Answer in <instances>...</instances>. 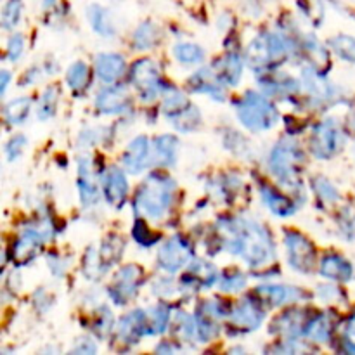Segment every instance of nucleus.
Here are the masks:
<instances>
[{
	"instance_id": "31",
	"label": "nucleus",
	"mask_w": 355,
	"mask_h": 355,
	"mask_svg": "<svg viewBox=\"0 0 355 355\" xmlns=\"http://www.w3.org/2000/svg\"><path fill=\"white\" fill-rule=\"evenodd\" d=\"M159 40H162V31L151 21L142 23L134 31V37H132V44H134V47L137 51H149V49L156 47Z\"/></svg>"
},
{
	"instance_id": "46",
	"label": "nucleus",
	"mask_w": 355,
	"mask_h": 355,
	"mask_svg": "<svg viewBox=\"0 0 355 355\" xmlns=\"http://www.w3.org/2000/svg\"><path fill=\"white\" fill-rule=\"evenodd\" d=\"M24 146H26V137L24 135H14L10 137V141L6 146V155L9 162H16L21 156V153L24 151Z\"/></svg>"
},
{
	"instance_id": "36",
	"label": "nucleus",
	"mask_w": 355,
	"mask_h": 355,
	"mask_svg": "<svg viewBox=\"0 0 355 355\" xmlns=\"http://www.w3.org/2000/svg\"><path fill=\"white\" fill-rule=\"evenodd\" d=\"M58 101H59V90L58 87H49L44 94H42L40 101L37 106V116L40 121L51 120L58 111Z\"/></svg>"
},
{
	"instance_id": "35",
	"label": "nucleus",
	"mask_w": 355,
	"mask_h": 355,
	"mask_svg": "<svg viewBox=\"0 0 355 355\" xmlns=\"http://www.w3.org/2000/svg\"><path fill=\"white\" fill-rule=\"evenodd\" d=\"M90 82V71L89 66L83 61H76L75 64L69 66L66 71V85L73 90V92H82L87 89Z\"/></svg>"
},
{
	"instance_id": "39",
	"label": "nucleus",
	"mask_w": 355,
	"mask_h": 355,
	"mask_svg": "<svg viewBox=\"0 0 355 355\" xmlns=\"http://www.w3.org/2000/svg\"><path fill=\"white\" fill-rule=\"evenodd\" d=\"M23 16V2L21 0H7L2 9V28L14 30Z\"/></svg>"
},
{
	"instance_id": "1",
	"label": "nucleus",
	"mask_w": 355,
	"mask_h": 355,
	"mask_svg": "<svg viewBox=\"0 0 355 355\" xmlns=\"http://www.w3.org/2000/svg\"><path fill=\"white\" fill-rule=\"evenodd\" d=\"M220 246L238 255L250 267H262L276 259L272 236L262 224L248 218H220L218 220Z\"/></svg>"
},
{
	"instance_id": "11",
	"label": "nucleus",
	"mask_w": 355,
	"mask_h": 355,
	"mask_svg": "<svg viewBox=\"0 0 355 355\" xmlns=\"http://www.w3.org/2000/svg\"><path fill=\"white\" fill-rule=\"evenodd\" d=\"M142 281V269L134 266H125L123 269L118 270L113 277V283L107 288L111 300L116 305H125L137 295Z\"/></svg>"
},
{
	"instance_id": "5",
	"label": "nucleus",
	"mask_w": 355,
	"mask_h": 355,
	"mask_svg": "<svg viewBox=\"0 0 355 355\" xmlns=\"http://www.w3.org/2000/svg\"><path fill=\"white\" fill-rule=\"evenodd\" d=\"M236 113L243 127L250 132L269 130L279 121V111L267 99L266 94L246 90L241 99L236 103Z\"/></svg>"
},
{
	"instance_id": "6",
	"label": "nucleus",
	"mask_w": 355,
	"mask_h": 355,
	"mask_svg": "<svg viewBox=\"0 0 355 355\" xmlns=\"http://www.w3.org/2000/svg\"><path fill=\"white\" fill-rule=\"evenodd\" d=\"M125 252V241L120 236H107L99 248H89L85 260H83V272L89 279H99L111 267L120 262Z\"/></svg>"
},
{
	"instance_id": "38",
	"label": "nucleus",
	"mask_w": 355,
	"mask_h": 355,
	"mask_svg": "<svg viewBox=\"0 0 355 355\" xmlns=\"http://www.w3.org/2000/svg\"><path fill=\"white\" fill-rule=\"evenodd\" d=\"M329 45H331V51L336 55H340L343 61L355 64V38L349 37V35H338L329 42Z\"/></svg>"
},
{
	"instance_id": "33",
	"label": "nucleus",
	"mask_w": 355,
	"mask_h": 355,
	"mask_svg": "<svg viewBox=\"0 0 355 355\" xmlns=\"http://www.w3.org/2000/svg\"><path fill=\"white\" fill-rule=\"evenodd\" d=\"M31 111L30 97H17L12 99L6 107H3V118L9 125H21L26 121Z\"/></svg>"
},
{
	"instance_id": "4",
	"label": "nucleus",
	"mask_w": 355,
	"mask_h": 355,
	"mask_svg": "<svg viewBox=\"0 0 355 355\" xmlns=\"http://www.w3.org/2000/svg\"><path fill=\"white\" fill-rule=\"evenodd\" d=\"M293 42L283 33H262L246 49V59L255 71H270L291 54Z\"/></svg>"
},
{
	"instance_id": "25",
	"label": "nucleus",
	"mask_w": 355,
	"mask_h": 355,
	"mask_svg": "<svg viewBox=\"0 0 355 355\" xmlns=\"http://www.w3.org/2000/svg\"><path fill=\"white\" fill-rule=\"evenodd\" d=\"M189 87L198 94H207L215 101H225V90L214 68H201L189 78Z\"/></svg>"
},
{
	"instance_id": "52",
	"label": "nucleus",
	"mask_w": 355,
	"mask_h": 355,
	"mask_svg": "<svg viewBox=\"0 0 355 355\" xmlns=\"http://www.w3.org/2000/svg\"><path fill=\"white\" fill-rule=\"evenodd\" d=\"M54 3H55V0H44L45 7H51V6H54Z\"/></svg>"
},
{
	"instance_id": "3",
	"label": "nucleus",
	"mask_w": 355,
	"mask_h": 355,
	"mask_svg": "<svg viewBox=\"0 0 355 355\" xmlns=\"http://www.w3.org/2000/svg\"><path fill=\"white\" fill-rule=\"evenodd\" d=\"M305 166V153L297 141L284 137L274 146L269 156V170L281 186L293 189L295 193L302 189V170Z\"/></svg>"
},
{
	"instance_id": "22",
	"label": "nucleus",
	"mask_w": 355,
	"mask_h": 355,
	"mask_svg": "<svg viewBox=\"0 0 355 355\" xmlns=\"http://www.w3.org/2000/svg\"><path fill=\"white\" fill-rule=\"evenodd\" d=\"M132 101L125 87H110L96 97V107L104 114H120L130 107Z\"/></svg>"
},
{
	"instance_id": "49",
	"label": "nucleus",
	"mask_w": 355,
	"mask_h": 355,
	"mask_svg": "<svg viewBox=\"0 0 355 355\" xmlns=\"http://www.w3.org/2000/svg\"><path fill=\"white\" fill-rule=\"evenodd\" d=\"M38 76H40V68H38V66H33L30 71H26V75H24V78H26V80H23V83L26 85V83L37 82Z\"/></svg>"
},
{
	"instance_id": "10",
	"label": "nucleus",
	"mask_w": 355,
	"mask_h": 355,
	"mask_svg": "<svg viewBox=\"0 0 355 355\" xmlns=\"http://www.w3.org/2000/svg\"><path fill=\"white\" fill-rule=\"evenodd\" d=\"M194 260V248L187 239L175 234L166 239L158 250V263L163 270L175 274Z\"/></svg>"
},
{
	"instance_id": "40",
	"label": "nucleus",
	"mask_w": 355,
	"mask_h": 355,
	"mask_svg": "<svg viewBox=\"0 0 355 355\" xmlns=\"http://www.w3.org/2000/svg\"><path fill=\"white\" fill-rule=\"evenodd\" d=\"M132 234H134V239L144 248H149V246H155L156 243L162 239L159 232H153L151 229L148 227V224L144 222V218H137L134 224V229H132Z\"/></svg>"
},
{
	"instance_id": "42",
	"label": "nucleus",
	"mask_w": 355,
	"mask_h": 355,
	"mask_svg": "<svg viewBox=\"0 0 355 355\" xmlns=\"http://www.w3.org/2000/svg\"><path fill=\"white\" fill-rule=\"evenodd\" d=\"M246 286V276L239 270H227L218 277V288L227 293H238Z\"/></svg>"
},
{
	"instance_id": "29",
	"label": "nucleus",
	"mask_w": 355,
	"mask_h": 355,
	"mask_svg": "<svg viewBox=\"0 0 355 355\" xmlns=\"http://www.w3.org/2000/svg\"><path fill=\"white\" fill-rule=\"evenodd\" d=\"M333 335V322L331 315L328 314H318L314 318L309 319L307 326H305L304 336L318 343H326Z\"/></svg>"
},
{
	"instance_id": "21",
	"label": "nucleus",
	"mask_w": 355,
	"mask_h": 355,
	"mask_svg": "<svg viewBox=\"0 0 355 355\" xmlns=\"http://www.w3.org/2000/svg\"><path fill=\"white\" fill-rule=\"evenodd\" d=\"M125 69H127L125 58L116 52H103L96 58L97 78L107 85L116 83L125 75Z\"/></svg>"
},
{
	"instance_id": "48",
	"label": "nucleus",
	"mask_w": 355,
	"mask_h": 355,
	"mask_svg": "<svg viewBox=\"0 0 355 355\" xmlns=\"http://www.w3.org/2000/svg\"><path fill=\"white\" fill-rule=\"evenodd\" d=\"M73 354H96L97 352V347L96 343L92 342L90 338H83L76 343L75 349L71 350Z\"/></svg>"
},
{
	"instance_id": "50",
	"label": "nucleus",
	"mask_w": 355,
	"mask_h": 355,
	"mask_svg": "<svg viewBox=\"0 0 355 355\" xmlns=\"http://www.w3.org/2000/svg\"><path fill=\"white\" fill-rule=\"evenodd\" d=\"M0 82H2V85H0V94L3 96L7 90V85H9V82H10V71L2 69V73H0Z\"/></svg>"
},
{
	"instance_id": "43",
	"label": "nucleus",
	"mask_w": 355,
	"mask_h": 355,
	"mask_svg": "<svg viewBox=\"0 0 355 355\" xmlns=\"http://www.w3.org/2000/svg\"><path fill=\"white\" fill-rule=\"evenodd\" d=\"M312 189L315 191L318 198H321V200L326 201V203H336V201L340 200L338 189H336L328 179H324V177L321 175L312 179Z\"/></svg>"
},
{
	"instance_id": "15",
	"label": "nucleus",
	"mask_w": 355,
	"mask_h": 355,
	"mask_svg": "<svg viewBox=\"0 0 355 355\" xmlns=\"http://www.w3.org/2000/svg\"><path fill=\"white\" fill-rule=\"evenodd\" d=\"M103 193L107 205L121 208L128 196V180L120 166H110L103 173Z\"/></svg>"
},
{
	"instance_id": "51",
	"label": "nucleus",
	"mask_w": 355,
	"mask_h": 355,
	"mask_svg": "<svg viewBox=\"0 0 355 355\" xmlns=\"http://www.w3.org/2000/svg\"><path fill=\"white\" fill-rule=\"evenodd\" d=\"M347 333H349V336L355 338V312L352 315H350L349 322H347Z\"/></svg>"
},
{
	"instance_id": "32",
	"label": "nucleus",
	"mask_w": 355,
	"mask_h": 355,
	"mask_svg": "<svg viewBox=\"0 0 355 355\" xmlns=\"http://www.w3.org/2000/svg\"><path fill=\"white\" fill-rule=\"evenodd\" d=\"M89 21L90 26L96 33H99L101 37L111 38L114 37L116 30H114L113 17H111L110 10H106L101 6H90L89 9Z\"/></svg>"
},
{
	"instance_id": "24",
	"label": "nucleus",
	"mask_w": 355,
	"mask_h": 355,
	"mask_svg": "<svg viewBox=\"0 0 355 355\" xmlns=\"http://www.w3.org/2000/svg\"><path fill=\"white\" fill-rule=\"evenodd\" d=\"M307 322L309 318L305 311H288L272 322L270 333L274 335L277 333V335L286 336L288 340H295L297 336L304 335Z\"/></svg>"
},
{
	"instance_id": "14",
	"label": "nucleus",
	"mask_w": 355,
	"mask_h": 355,
	"mask_svg": "<svg viewBox=\"0 0 355 355\" xmlns=\"http://www.w3.org/2000/svg\"><path fill=\"white\" fill-rule=\"evenodd\" d=\"M304 89L307 90L309 99L312 101L314 106L319 104H335L338 99V92H335V85L328 82L324 76H321V73L315 68H305L304 73Z\"/></svg>"
},
{
	"instance_id": "12",
	"label": "nucleus",
	"mask_w": 355,
	"mask_h": 355,
	"mask_svg": "<svg viewBox=\"0 0 355 355\" xmlns=\"http://www.w3.org/2000/svg\"><path fill=\"white\" fill-rule=\"evenodd\" d=\"M262 304L263 302L257 300V298H243L238 307L231 312L229 328L236 333H250L259 329L263 322V318H266Z\"/></svg>"
},
{
	"instance_id": "45",
	"label": "nucleus",
	"mask_w": 355,
	"mask_h": 355,
	"mask_svg": "<svg viewBox=\"0 0 355 355\" xmlns=\"http://www.w3.org/2000/svg\"><path fill=\"white\" fill-rule=\"evenodd\" d=\"M24 52V38L21 33L10 35V38L7 40V59L12 62L19 61L21 55Z\"/></svg>"
},
{
	"instance_id": "2",
	"label": "nucleus",
	"mask_w": 355,
	"mask_h": 355,
	"mask_svg": "<svg viewBox=\"0 0 355 355\" xmlns=\"http://www.w3.org/2000/svg\"><path fill=\"white\" fill-rule=\"evenodd\" d=\"M175 180L165 173H151L135 193V210L141 217L163 218L175 198Z\"/></svg>"
},
{
	"instance_id": "17",
	"label": "nucleus",
	"mask_w": 355,
	"mask_h": 355,
	"mask_svg": "<svg viewBox=\"0 0 355 355\" xmlns=\"http://www.w3.org/2000/svg\"><path fill=\"white\" fill-rule=\"evenodd\" d=\"M116 335L120 342L135 345L142 336L149 335V314L146 311H134L120 319L116 326Z\"/></svg>"
},
{
	"instance_id": "27",
	"label": "nucleus",
	"mask_w": 355,
	"mask_h": 355,
	"mask_svg": "<svg viewBox=\"0 0 355 355\" xmlns=\"http://www.w3.org/2000/svg\"><path fill=\"white\" fill-rule=\"evenodd\" d=\"M319 272L321 276L328 277L331 281H338V283H347L352 279L354 269L347 259L340 255H326L319 263Z\"/></svg>"
},
{
	"instance_id": "30",
	"label": "nucleus",
	"mask_w": 355,
	"mask_h": 355,
	"mask_svg": "<svg viewBox=\"0 0 355 355\" xmlns=\"http://www.w3.org/2000/svg\"><path fill=\"white\" fill-rule=\"evenodd\" d=\"M193 104L189 103V97L182 92V90L170 89L168 92L163 97L162 111L165 114V118H168L170 121L177 120L182 113H186Z\"/></svg>"
},
{
	"instance_id": "34",
	"label": "nucleus",
	"mask_w": 355,
	"mask_h": 355,
	"mask_svg": "<svg viewBox=\"0 0 355 355\" xmlns=\"http://www.w3.org/2000/svg\"><path fill=\"white\" fill-rule=\"evenodd\" d=\"M173 58L184 66H194L203 62L205 59V51L196 44H191V42H179V44L173 45Z\"/></svg>"
},
{
	"instance_id": "16",
	"label": "nucleus",
	"mask_w": 355,
	"mask_h": 355,
	"mask_svg": "<svg viewBox=\"0 0 355 355\" xmlns=\"http://www.w3.org/2000/svg\"><path fill=\"white\" fill-rule=\"evenodd\" d=\"M215 281H217V269L211 263L205 262V260H193L189 263V269L180 277L179 286L180 290L198 291L203 288H210Z\"/></svg>"
},
{
	"instance_id": "47",
	"label": "nucleus",
	"mask_w": 355,
	"mask_h": 355,
	"mask_svg": "<svg viewBox=\"0 0 355 355\" xmlns=\"http://www.w3.org/2000/svg\"><path fill=\"white\" fill-rule=\"evenodd\" d=\"M153 291H155L158 297H170L173 291V281L166 279V277H159L158 281L155 283V286H153Z\"/></svg>"
},
{
	"instance_id": "28",
	"label": "nucleus",
	"mask_w": 355,
	"mask_h": 355,
	"mask_svg": "<svg viewBox=\"0 0 355 355\" xmlns=\"http://www.w3.org/2000/svg\"><path fill=\"white\" fill-rule=\"evenodd\" d=\"M214 71L217 75V78L220 80L222 85L236 87L241 80L243 73V61L238 54L231 52V54L225 55L218 64L214 66Z\"/></svg>"
},
{
	"instance_id": "41",
	"label": "nucleus",
	"mask_w": 355,
	"mask_h": 355,
	"mask_svg": "<svg viewBox=\"0 0 355 355\" xmlns=\"http://www.w3.org/2000/svg\"><path fill=\"white\" fill-rule=\"evenodd\" d=\"M173 127L177 128L182 134H189V132H194L201 125V113L198 107L191 106L186 113L180 114L177 120L172 121Z\"/></svg>"
},
{
	"instance_id": "19",
	"label": "nucleus",
	"mask_w": 355,
	"mask_h": 355,
	"mask_svg": "<svg viewBox=\"0 0 355 355\" xmlns=\"http://www.w3.org/2000/svg\"><path fill=\"white\" fill-rule=\"evenodd\" d=\"M259 85L266 96L290 97L300 92V83L286 73H266L259 78Z\"/></svg>"
},
{
	"instance_id": "26",
	"label": "nucleus",
	"mask_w": 355,
	"mask_h": 355,
	"mask_svg": "<svg viewBox=\"0 0 355 355\" xmlns=\"http://www.w3.org/2000/svg\"><path fill=\"white\" fill-rule=\"evenodd\" d=\"M260 196H262L263 205H266L274 215H277V217L286 218L291 217V215L297 211V205H295V201L291 200V198L284 196L281 191L274 189V187L267 186V184L260 186Z\"/></svg>"
},
{
	"instance_id": "9",
	"label": "nucleus",
	"mask_w": 355,
	"mask_h": 355,
	"mask_svg": "<svg viewBox=\"0 0 355 355\" xmlns=\"http://www.w3.org/2000/svg\"><path fill=\"white\" fill-rule=\"evenodd\" d=\"M284 246L288 252V262L300 274H312L318 267V253L314 245L297 231H288L284 234Z\"/></svg>"
},
{
	"instance_id": "8",
	"label": "nucleus",
	"mask_w": 355,
	"mask_h": 355,
	"mask_svg": "<svg viewBox=\"0 0 355 355\" xmlns=\"http://www.w3.org/2000/svg\"><path fill=\"white\" fill-rule=\"evenodd\" d=\"M132 85L139 92L142 101H155L165 89L158 64L153 59H139L130 69Z\"/></svg>"
},
{
	"instance_id": "37",
	"label": "nucleus",
	"mask_w": 355,
	"mask_h": 355,
	"mask_svg": "<svg viewBox=\"0 0 355 355\" xmlns=\"http://www.w3.org/2000/svg\"><path fill=\"white\" fill-rule=\"evenodd\" d=\"M170 321V309L158 304L149 311V335H162L166 331Z\"/></svg>"
},
{
	"instance_id": "23",
	"label": "nucleus",
	"mask_w": 355,
	"mask_h": 355,
	"mask_svg": "<svg viewBox=\"0 0 355 355\" xmlns=\"http://www.w3.org/2000/svg\"><path fill=\"white\" fill-rule=\"evenodd\" d=\"M179 139L175 135H159L153 141L151 149V165L155 166H173L179 156Z\"/></svg>"
},
{
	"instance_id": "44",
	"label": "nucleus",
	"mask_w": 355,
	"mask_h": 355,
	"mask_svg": "<svg viewBox=\"0 0 355 355\" xmlns=\"http://www.w3.org/2000/svg\"><path fill=\"white\" fill-rule=\"evenodd\" d=\"M113 331V312L103 305V307L97 309L96 312V321H94V333L101 338L107 336Z\"/></svg>"
},
{
	"instance_id": "13",
	"label": "nucleus",
	"mask_w": 355,
	"mask_h": 355,
	"mask_svg": "<svg viewBox=\"0 0 355 355\" xmlns=\"http://www.w3.org/2000/svg\"><path fill=\"white\" fill-rule=\"evenodd\" d=\"M151 149L153 142L146 135L132 139L123 151V156H121L125 172L130 173V175H137V173L144 172L148 166H151Z\"/></svg>"
},
{
	"instance_id": "7",
	"label": "nucleus",
	"mask_w": 355,
	"mask_h": 355,
	"mask_svg": "<svg viewBox=\"0 0 355 355\" xmlns=\"http://www.w3.org/2000/svg\"><path fill=\"white\" fill-rule=\"evenodd\" d=\"M345 144V134L336 118H326L318 123L311 135V151L319 159H331Z\"/></svg>"
},
{
	"instance_id": "18",
	"label": "nucleus",
	"mask_w": 355,
	"mask_h": 355,
	"mask_svg": "<svg viewBox=\"0 0 355 355\" xmlns=\"http://www.w3.org/2000/svg\"><path fill=\"white\" fill-rule=\"evenodd\" d=\"M263 304H269L272 307H283V305L295 304L305 298V293L297 286H288V284H262L255 291Z\"/></svg>"
},
{
	"instance_id": "20",
	"label": "nucleus",
	"mask_w": 355,
	"mask_h": 355,
	"mask_svg": "<svg viewBox=\"0 0 355 355\" xmlns=\"http://www.w3.org/2000/svg\"><path fill=\"white\" fill-rule=\"evenodd\" d=\"M78 191L80 201L85 208L96 207L99 203V186H97L96 175H94L92 165L89 158L78 159Z\"/></svg>"
}]
</instances>
